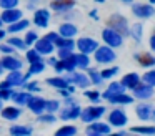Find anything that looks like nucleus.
Instances as JSON below:
<instances>
[{"instance_id":"46","label":"nucleus","mask_w":155,"mask_h":136,"mask_svg":"<svg viewBox=\"0 0 155 136\" xmlns=\"http://www.w3.org/2000/svg\"><path fill=\"white\" fill-rule=\"evenodd\" d=\"M35 40H37V35H35V32H28L24 42L27 43V45H32V43H35Z\"/></svg>"},{"instance_id":"52","label":"nucleus","mask_w":155,"mask_h":136,"mask_svg":"<svg viewBox=\"0 0 155 136\" xmlns=\"http://www.w3.org/2000/svg\"><path fill=\"white\" fill-rule=\"evenodd\" d=\"M150 46H152V50H153V52H155V35H153V36H152V38H150Z\"/></svg>"},{"instance_id":"31","label":"nucleus","mask_w":155,"mask_h":136,"mask_svg":"<svg viewBox=\"0 0 155 136\" xmlns=\"http://www.w3.org/2000/svg\"><path fill=\"white\" fill-rule=\"evenodd\" d=\"M10 134H32V128H28V126H12Z\"/></svg>"},{"instance_id":"9","label":"nucleus","mask_w":155,"mask_h":136,"mask_svg":"<svg viewBox=\"0 0 155 136\" xmlns=\"http://www.w3.org/2000/svg\"><path fill=\"white\" fill-rule=\"evenodd\" d=\"M108 123L112 126H124L127 123V115H125L122 109H114V111L108 115Z\"/></svg>"},{"instance_id":"32","label":"nucleus","mask_w":155,"mask_h":136,"mask_svg":"<svg viewBox=\"0 0 155 136\" xmlns=\"http://www.w3.org/2000/svg\"><path fill=\"white\" fill-rule=\"evenodd\" d=\"M28 27V22L27 20H17V22H14L10 25V28H8V32H20V30L27 28Z\"/></svg>"},{"instance_id":"1","label":"nucleus","mask_w":155,"mask_h":136,"mask_svg":"<svg viewBox=\"0 0 155 136\" xmlns=\"http://www.w3.org/2000/svg\"><path fill=\"white\" fill-rule=\"evenodd\" d=\"M107 25L110 27L112 30H115L117 33H120V35H128V25H127V20H125V17L122 15H114L108 18Z\"/></svg>"},{"instance_id":"7","label":"nucleus","mask_w":155,"mask_h":136,"mask_svg":"<svg viewBox=\"0 0 155 136\" xmlns=\"http://www.w3.org/2000/svg\"><path fill=\"white\" fill-rule=\"evenodd\" d=\"M47 38L50 40V42L54 43V45H57L58 48H74V45H75V43L72 42L70 38L60 36V35H57V33H48Z\"/></svg>"},{"instance_id":"49","label":"nucleus","mask_w":155,"mask_h":136,"mask_svg":"<svg viewBox=\"0 0 155 136\" xmlns=\"http://www.w3.org/2000/svg\"><path fill=\"white\" fill-rule=\"evenodd\" d=\"M38 83H28V85H27V88L28 90H34V91H40V88H38Z\"/></svg>"},{"instance_id":"22","label":"nucleus","mask_w":155,"mask_h":136,"mask_svg":"<svg viewBox=\"0 0 155 136\" xmlns=\"http://www.w3.org/2000/svg\"><path fill=\"white\" fill-rule=\"evenodd\" d=\"M58 33H60V36L72 38V36L77 33V27H75V25H70V23H64V25H60V28H58Z\"/></svg>"},{"instance_id":"48","label":"nucleus","mask_w":155,"mask_h":136,"mask_svg":"<svg viewBox=\"0 0 155 136\" xmlns=\"http://www.w3.org/2000/svg\"><path fill=\"white\" fill-rule=\"evenodd\" d=\"M72 53V48H60L58 50V56L60 58H65V56H68Z\"/></svg>"},{"instance_id":"35","label":"nucleus","mask_w":155,"mask_h":136,"mask_svg":"<svg viewBox=\"0 0 155 136\" xmlns=\"http://www.w3.org/2000/svg\"><path fill=\"white\" fill-rule=\"evenodd\" d=\"M27 60L30 63L40 62V53H38L37 50H28V52H27Z\"/></svg>"},{"instance_id":"30","label":"nucleus","mask_w":155,"mask_h":136,"mask_svg":"<svg viewBox=\"0 0 155 136\" xmlns=\"http://www.w3.org/2000/svg\"><path fill=\"white\" fill-rule=\"evenodd\" d=\"M47 83H48V85H52V86H55V88H60V90L68 86V81H67V80H64V78H48Z\"/></svg>"},{"instance_id":"21","label":"nucleus","mask_w":155,"mask_h":136,"mask_svg":"<svg viewBox=\"0 0 155 136\" xmlns=\"http://www.w3.org/2000/svg\"><path fill=\"white\" fill-rule=\"evenodd\" d=\"M72 7H74L72 0H54L52 2V8L57 12H65V10H70Z\"/></svg>"},{"instance_id":"2","label":"nucleus","mask_w":155,"mask_h":136,"mask_svg":"<svg viewBox=\"0 0 155 136\" xmlns=\"http://www.w3.org/2000/svg\"><path fill=\"white\" fill-rule=\"evenodd\" d=\"M104 111H105L104 106H88L84 111H80V118L85 123H90V121H95L97 118H100L104 115Z\"/></svg>"},{"instance_id":"13","label":"nucleus","mask_w":155,"mask_h":136,"mask_svg":"<svg viewBox=\"0 0 155 136\" xmlns=\"http://www.w3.org/2000/svg\"><path fill=\"white\" fill-rule=\"evenodd\" d=\"M27 105L30 106V109L34 113L40 115V113L45 109V100L40 98V96H30V98H28V101H27Z\"/></svg>"},{"instance_id":"43","label":"nucleus","mask_w":155,"mask_h":136,"mask_svg":"<svg viewBox=\"0 0 155 136\" xmlns=\"http://www.w3.org/2000/svg\"><path fill=\"white\" fill-rule=\"evenodd\" d=\"M58 108V101H45V109L48 113H54Z\"/></svg>"},{"instance_id":"56","label":"nucleus","mask_w":155,"mask_h":136,"mask_svg":"<svg viewBox=\"0 0 155 136\" xmlns=\"http://www.w3.org/2000/svg\"><path fill=\"white\" fill-rule=\"evenodd\" d=\"M0 108H2V100H0Z\"/></svg>"},{"instance_id":"57","label":"nucleus","mask_w":155,"mask_h":136,"mask_svg":"<svg viewBox=\"0 0 155 136\" xmlns=\"http://www.w3.org/2000/svg\"><path fill=\"white\" fill-rule=\"evenodd\" d=\"M124 2H132V0H124Z\"/></svg>"},{"instance_id":"10","label":"nucleus","mask_w":155,"mask_h":136,"mask_svg":"<svg viewBox=\"0 0 155 136\" xmlns=\"http://www.w3.org/2000/svg\"><path fill=\"white\" fill-rule=\"evenodd\" d=\"M75 45L80 48V52L82 53H92V52H95V50L98 48V43L95 42V40H92V38H80Z\"/></svg>"},{"instance_id":"24","label":"nucleus","mask_w":155,"mask_h":136,"mask_svg":"<svg viewBox=\"0 0 155 136\" xmlns=\"http://www.w3.org/2000/svg\"><path fill=\"white\" fill-rule=\"evenodd\" d=\"M135 58L138 60L142 66H153L155 65V58L148 53H140V55H135Z\"/></svg>"},{"instance_id":"42","label":"nucleus","mask_w":155,"mask_h":136,"mask_svg":"<svg viewBox=\"0 0 155 136\" xmlns=\"http://www.w3.org/2000/svg\"><path fill=\"white\" fill-rule=\"evenodd\" d=\"M117 71H118V68H117V66H114V68H108V70H104V71H102L100 75H102V78H110V76L117 75Z\"/></svg>"},{"instance_id":"14","label":"nucleus","mask_w":155,"mask_h":136,"mask_svg":"<svg viewBox=\"0 0 155 136\" xmlns=\"http://www.w3.org/2000/svg\"><path fill=\"white\" fill-rule=\"evenodd\" d=\"M48 18H50V13H48V10L42 8V10H37L34 15V22L37 27H42V28H45V27L48 25Z\"/></svg>"},{"instance_id":"27","label":"nucleus","mask_w":155,"mask_h":136,"mask_svg":"<svg viewBox=\"0 0 155 136\" xmlns=\"http://www.w3.org/2000/svg\"><path fill=\"white\" fill-rule=\"evenodd\" d=\"M44 68H45V65H44V62H35V63H30V70H28V73L24 76V80H27V78H30V75H35V73H40V71H44Z\"/></svg>"},{"instance_id":"41","label":"nucleus","mask_w":155,"mask_h":136,"mask_svg":"<svg viewBox=\"0 0 155 136\" xmlns=\"http://www.w3.org/2000/svg\"><path fill=\"white\" fill-rule=\"evenodd\" d=\"M88 75H90V80L95 83V85L102 83V80H104V78H102V75H100V73H97L95 70H90V71H88Z\"/></svg>"},{"instance_id":"17","label":"nucleus","mask_w":155,"mask_h":136,"mask_svg":"<svg viewBox=\"0 0 155 136\" xmlns=\"http://www.w3.org/2000/svg\"><path fill=\"white\" fill-rule=\"evenodd\" d=\"M134 91H135V96L140 100H147L153 95V90H152L150 85H140V83L134 88Z\"/></svg>"},{"instance_id":"50","label":"nucleus","mask_w":155,"mask_h":136,"mask_svg":"<svg viewBox=\"0 0 155 136\" xmlns=\"http://www.w3.org/2000/svg\"><path fill=\"white\" fill-rule=\"evenodd\" d=\"M0 50H2L4 53H10L12 52V48H10V46H7V45H0Z\"/></svg>"},{"instance_id":"19","label":"nucleus","mask_w":155,"mask_h":136,"mask_svg":"<svg viewBox=\"0 0 155 136\" xmlns=\"http://www.w3.org/2000/svg\"><path fill=\"white\" fill-rule=\"evenodd\" d=\"M80 106H77V105H72L70 108H65L64 111L60 113V118L62 119H75V118H78L80 116Z\"/></svg>"},{"instance_id":"39","label":"nucleus","mask_w":155,"mask_h":136,"mask_svg":"<svg viewBox=\"0 0 155 136\" xmlns=\"http://www.w3.org/2000/svg\"><path fill=\"white\" fill-rule=\"evenodd\" d=\"M132 36H134L135 40L142 38V25L140 23H135V25L132 27Z\"/></svg>"},{"instance_id":"23","label":"nucleus","mask_w":155,"mask_h":136,"mask_svg":"<svg viewBox=\"0 0 155 136\" xmlns=\"http://www.w3.org/2000/svg\"><path fill=\"white\" fill-rule=\"evenodd\" d=\"M7 81L10 83V86H14V85H24V76H22V73L18 71V70H10V75H8V78H7Z\"/></svg>"},{"instance_id":"15","label":"nucleus","mask_w":155,"mask_h":136,"mask_svg":"<svg viewBox=\"0 0 155 136\" xmlns=\"http://www.w3.org/2000/svg\"><path fill=\"white\" fill-rule=\"evenodd\" d=\"M108 133H110V126L104 123H94L87 128V134H108Z\"/></svg>"},{"instance_id":"18","label":"nucleus","mask_w":155,"mask_h":136,"mask_svg":"<svg viewBox=\"0 0 155 136\" xmlns=\"http://www.w3.org/2000/svg\"><path fill=\"white\" fill-rule=\"evenodd\" d=\"M68 73H70V76H68L67 81L75 83V85L82 86V88H87V86L90 85V80H88L85 75H82V73H72V71H68Z\"/></svg>"},{"instance_id":"16","label":"nucleus","mask_w":155,"mask_h":136,"mask_svg":"<svg viewBox=\"0 0 155 136\" xmlns=\"http://www.w3.org/2000/svg\"><path fill=\"white\" fill-rule=\"evenodd\" d=\"M0 66L7 70H20L22 68V62L17 60L15 56H4L2 62H0Z\"/></svg>"},{"instance_id":"38","label":"nucleus","mask_w":155,"mask_h":136,"mask_svg":"<svg viewBox=\"0 0 155 136\" xmlns=\"http://www.w3.org/2000/svg\"><path fill=\"white\" fill-rule=\"evenodd\" d=\"M125 90V86L122 85V83H112L110 86H108L107 93H122Z\"/></svg>"},{"instance_id":"25","label":"nucleus","mask_w":155,"mask_h":136,"mask_svg":"<svg viewBox=\"0 0 155 136\" xmlns=\"http://www.w3.org/2000/svg\"><path fill=\"white\" fill-rule=\"evenodd\" d=\"M2 116H4L5 119H17L18 116H20V109L14 108V106H8V108L2 109Z\"/></svg>"},{"instance_id":"45","label":"nucleus","mask_w":155,"mask_h":136,"mask_svg":"<svg viewBox=\"0 0 155 136\" xmlns=\"http://www.w3.org/2000/svg\"><path fill=\"white\" fill-rule=\"evenodd\" d=\"M85 96L88 100H92V101H98L100 100V93L98 91H85Z\"/></svg>"},{"instance_id":"37","label":"nucleus","mask_w":155,"mask_h":136,"mask_svg":"<svg viewBox=\"0 0 155 136\" xmlns=\"http://www.w3.org/2000/svg\"><path fill=\"white\" fill-rule=\"evenodd\" d=\"M8 45H12V46H17V48H22L24 50L25 46H27V43L24 42V40H20V38H8Z\"/></svg>"},{"instance_id":"36","label":"nucleus","mask_w":155,"mask_h":136,"mask_svg":"<svg viewBox=\"0 0 155 136\" xmlns=\"http://www.w3.org/2000/svg\"><path fill=\"white\" fill-rule=\"evenodd\" d=\"M143 80H145V83H147V85L155 86V70L145 73V75H143Z\"/></svg>"},{"instance_id":"3","label":"nucleus","mask_w":155,"mask_h":136,"mask_svg":"<svg viewBox=\"0 0 155 136\" xmlns=\"http://www.w3.org/2000/svg\"><path fill=\"white\" fill-rule=\"evenodd\" d=\"M54 66L57 71H74L75 66H77V63H75V55L74 53H70L68 56H65V58H62L60 62H54Z\"/></svg>"},{"instance_id":"44","label":"nucleus","mask_w":155,"mask_h":136,"mask_svg":"<svg viewBox=\"0 0 155 136\" xmlns=\"http://www.w3.org/2000/svg\"><path fill=\"white\" fill-rule=\"evenodd\" d=\"M8 98H12L10 88H0V100H8Z\"/></svg>"},{"instance_id":"47","label":"nucleus","mask_w":155,"mask_h":136,"mask_svg":"<svg viewBox=\"0 0 155 136\" xmlns=\"http://www.w3.org/2000/svg\"><path fill=\"white\" fill-rule=\"evenodd\" d=\"M38 121H44V123H54V121H55V116H54V115H40V116H38Z\"/></svg>"},{"instance_id":"55","label":"nucleus","mask_w":155,"mask_h":136,"mask_svg":"<svg viewBox=\"0 0 155 136\" xmlns=\"http://www.w3.org/2000/svg\"><path fill=\"white\" fill-rule=\"evenodd\" d=\"M150 3H155V0H150Z\"/></svg>"},{"instance_id":"58","label":"nucleus","mask_w":155,"mask_h":136,"mask_svg":"<svg viewBox=\"0 0 155 136\" xmlns=\"http://www.w3.org/2000/svg\"><path fill=\"white\" fill-rule=\"evenodd\" d=\"M0 23H2V18H0Z\"/></svg>"},{"instance_id":"34","label":"nucleus","mask_w":155,"mask_h":136,"mask_svg":"<svg viewBox=\"0 0 155 136\" xmlns=\"http://www.w3.org/2000/svg\"><path fill=\"white\" fill-rule=\"evenodd\" d=\"M77 133V128L75 126H64V128H60L57 131L58 136H64V134H75Z\"/></svg>"},{"instance_id":"40","label":"nucleus","mask_w":155,"mask_h":136,"mask_svg":"<svg viewBox=\"0 0 155 136\" xmlns=\"http://www.w3.org/2000/svg\"><path fill=\"white\" fill-rule=\"evenodd\" d=\"M18 0H0V7L2 8H15Z\"/></svg>"},{"instance_id":"12","label":"nucleus","mask_w":155,"mask_h":136,"mask_svg":"<svg viewBox=\"0 0 155 136\" xmlns=\"http://www.w3.org/2000/svg\"><path fill=\"white\" fill-rule=\"evenodd\" d=\"M2 22H7V23H14L17 20L22 18V12L17 8H4V13H2Z\"/></svg>"},{"instance_id":"4","label":"nucleus","mask_w":155,"mask_h":136,"mask_svg":"<svg viewBox=\"0 0 155 136\" xmlns=\"http://www.w3.org/2000/svg\"><path fill=\"white\" fill-rule=\"evenodd\" d=\"M95 60L98 63H110L112 60H115V53L110 46H100L95 50Z\"/></svg>"},{"instance_id":"28","label":"nucleus","mask_w":155,"mask_h":136,"mask_svg":"<svg viewBox=\"0 0 155 136\" xmlns=\"http://www.w3.org/2000/svg\"><path fill=\"white\" fill-rule=\"evenodd\" d=\"M75 63H77L78 68H88L90 60H88L87 53H80V55H75Z\"/></svg>"},{"instance_id":"6","label":"nucleus","mask_w":155,"mask_h":136,"mask_svg":"<svg viewBox=\"0 0 155 136\" xmlns=\"http://www.w3.org/2000/svg\"><path fill=\"white\" fill-rule=\"evenodd\" d=\"M104 98H107L110 103H117V105H122V103H124V105H128V103L134 101V98L128 96V95H125L124 91H122V93H107V91H105L104 93Z\"/></svg>"},{"instance_id":"8","label":"nucleus","mask_w":155,"mask_h":136,"mask_svg":"<svg viewBox=\"0 0 155 136\" xmlns=\"http://www.w3.org/2000/svg\"><path fill=\"white\" fill-rule=\"evenodd\" d=\"M132 12L135 13L140 18H147V17H152L155 13V8L152 5H143V3H137V5L132 7Z\"/></svg>"},{"instance_id":"53","label":"nucleus","mask_w":155,"mask_h":136,"mask_svg":"<svg viewBox=\"0 0 155 136\" xmlns=\"http://www.w3.org/2000/svg\"><path fill=\"white\" fill-rule=\"evenodd\" d=\"M150 116H152V118L155 119V111H152V113H150Z\"/></svg>"},{"instance_id":"26","label":"nucleus","mask_w":155,"mask_h":136,"mask_svg":"<svg viewBox=\"0 0 155 136\" xmlns=\"http://www.w3.org/2000/svg\"><path fill=\"white\" fill-rule=\"evenodd\" d=\"M135 111H137V116H138V118H140V119H143V121H145V119H148V118H150L152 108H150L148 105H138Z\"/></svg>"},{"instance_id":"11","label":"nucleus","mask_w":155,"mask_h":136,"mask_svg":"<svg viewBox=\"0 0 155 136\" xmlns=\"http://www.w3.org/2000/svg\"><path fill=\"white\" fill-rule=\"evenodd\" d=\"M35 50L38 53H44V55H48V53L54 52V43L45 36V38H40V40H35Z\"/></svg>"},{"instance_id":"33","label":"nucleus","mask_w":155,"mask_h":136,"mask_svg":"<svg viewBox=\"0 0 155 136\" xmlns=\"http://www.w3.org/2000/svg\"><path fill=\"white\" fill-rule=\"evenodd\" d=\"M132 133H142V134H155V126H142V128H132Z\"/></svg>"},{"instance_id":"5","label":"nucleus","mask_w":155,"mask_h":136,"mask_svg":"<svg viewBox=\"0 0 155 136\" xmlns=\"http://www.w3.org/2000/svg\"><path fill=\"white\" fill-rule=\"evenodd\" d=\"M102 36H104L105 43L110 45V46H120L122 45V35L117 33L115 30H112V28L104 30V32H102Z\"/></svg>"},{"instance_id":"20","label":"nucleus","mask_w":155,"mask_h":136,"mask_svg":"<svg viewBox=\"0 0 155 136\" xmlns=\"http://www.w3.org/2000/svg\"><path fill=\"white\" fill-rule=\"evenodd\" d=\"M138 83H140V78H138L137 73H128V75H125L124 78H122V85H124L125 88H132V90H134Z\"/></svg>"},{"instance_id":"51","label":"nucleus","mask_w":155,"mask_h":136,"mask_svg":"<svg viewBox=\"0 0 155 136\" xmlns=\"http://www.w3.org/2000/svg\"><path fill=\"white\" fill-rule=\"evenodd\" d=\"M0 88H10V83H8L7 80H5V81L0 83Z\"/></svg>"},{"instance_id":"29","label":"nucleus","mask_w":155,"mask_h":136,"mask_svg":"<svg viewBox=\"0 0 155 136\" xmlns=\"http://www.w3.org/2000/svg\"><path fill=\"white\" fill-rule=\"evenodd\" d=\"M30 96L32 95H28V93H12V100L15 103H18V105H27Z\"/></svg>"},{"instance_id":"54","label":"nucleus","mask_w":155,"mask_h":136,"mask_svg":"<svg viewBox=\"0 0 155 136\" xmlns=\"http://www.w3.org/2000/svg\"><path fill=\"white\" fill-rule=\"evenodd\" d=\"M4 35H5V32H2V30H0V38H2Z\"/></svg>"}]
</instances>
